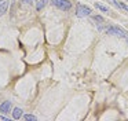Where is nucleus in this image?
<instances>
[{
  "label": "nucleus",
  "instance_id": "3",
  "mask_svg": "<svg viewBox=\"0 0 128 121\" xmlns=\"http://www.w3.org/2000/svg\"><path fill=\"white\" fill-rule=\"evenodd\" d=\"M91 8L87 7V6H83V4H78L77 6V11H76V14H77L78 16H88L91 15Z\"/></svg>",
  "mask_w": 128,
  "mask_h": 121
},
{
  "label": "nucleus",
  "instance_id": "4",
  "mask_svg": "<svg viewBox=\"0 0 128 121\" xmlns=\"http://www.w3.org/2000/svg\"><path fill=\"white\" fill-rule=\"evenodd\" d=\"M10 110H11V102L10 100H4L3 103L0 104V113L7 114V113H10Z\"/></svg>",
  "mask_w": 128,
  "mask_h": 121
},
{
  "label": "nucleus",
  "instance_id": "2",
  "mask_svg": "<svg viewBox=\"0 0 128 121\" xmlns=\"http://www.w3.org/2000/svg\"><path fill=\"white\" fill-rule=\"evenodd\" d=\"M108 34H114V36H118V37H127V32L125 30H122L121 28L118 26H112V28H108Z\"/></svg>",
  "mask_w": 128,
  "mask_h": 121
},
{
  "label": "nucleus",
  "instance_id": "11",
  "mask_svg": "<svg viewBox=\"0 0 128 121\" xmlns=\"http://www.w3.org/2000/svg\"><path fill=\"white\" fill-rule=\"evenodd\" d=\"M92 18H94V21H96V22H105V19H103L100 15H94Z\"/></svg>",
  "mask_w": 128,
  "mask_h": 121
},
{
  "label": "nucleus",
  "instance_id": "5",
  "mask_svg": "<svg viewBox=\"0 0 128 121\" xmlns=\"http://www.w3.org/2000/svg\"><path fill=\"white\" fill-rule=\"evenodd\" d=\"M8 8V0H0V16L4 15Z\"/></svg>",
  "mask_w": 128,
  "mask_h": 121
},
{
  "label": "nucleus",
  "instance_id": "8",
  "mask_svg": "<svg viewBox=\"0 0 128 121\" xmlns=\"http://www.w3.org/2000/svg\"><path fill=\"white\" fill-rule=\"evenodd\" d=\"M113 3L117 6V7H120V8H122V10H125V11H128V6H125V4H122V3H120V2H114L113 0Z\"/></svg>",
  "mask_w": 128,
  "mask_h": 121
},
{
  "label": "nucleus",
  "instance_id": "1",
  "mask_svg": "<svg viewBox=\"0 0 128 121\" xmlns=\"http://www.w3.org/2000/svg\"><path fill=\"white\" fill-rule=\"evenodd\" d=\"M51 4L62 11H69L72 8V3L69 0H51Z\"/></svg>",
  "mask_w": 128,
  "mask_h": 121
},
{
  "label": "nucleus",
  "instance_id": "7",
  "mask_svg": "<svg viewBox=\"0 0 128 121\" xmlns=\"http://www.w3.org/2000/svg\"><path fill=\"white\" fill-rule=\"evenodd\" d=\"M95 7L98 8V10H100V11H103V12H108L109 11V8L106 7V6H103V4H100V3H95Z\"/></svg>",
  "mask_w": 128,
  "mask_h": 121
},
{
  "label": "nucleus",
  "instance_id": "6",
  "mask_svg": "<svg viewBox=\"0 0 128 121\" xmlns=\"http://www.w3.org/2000/svg\"><path fill=\"white\" fill-rule=\"evenodd\" d=\"M22 114H24V112L20 107H15V109L12 110V118H14V120H20V118L22 117Z\"/></svg>",
  "mask_w": 128,
  "mask_h": 121
},
{
  "label": "nucleus",
  "instance_id": "9",
  "mask_svg": "<svg viewBox=\"0 0 128 121\" xmlns=\"http://www.w3.org/2000/svg\"><path fill=\"white\" fill-rule=\"evenodd\" d=\"M44 6H46V0H39V3H37L36 8H37V10H42Z\"/></svg>",
  "mask_w": 128,
  "mask_h": 121
},
{
  "label": "nucleus",
  "instance_id": "10",
  "mask_svg": "<svg viewBox=\"0 0 128 121\" xmlns=\"http://www.w3.org/2000/svg\"><path fill=\"white\" fill-rule=\"evenodd\" d=\"M24 118H25L26 121H30V120H32V121H34V120H36V117H34L33 114H26Z\"/></svg>",
  "mask_w": 128,
  "mask_h": 121
}]
</instances>
